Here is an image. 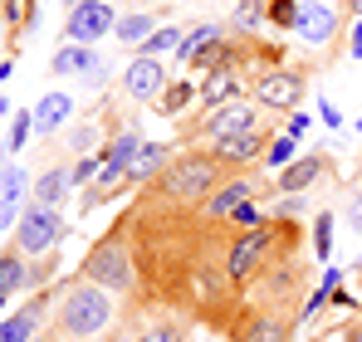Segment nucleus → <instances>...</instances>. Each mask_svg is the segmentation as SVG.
Here are the masks:
<instances>
[{
    "instance_id": "nucleus-27",
    "label": "nucleus",
    "mask_w": 362,
    "mask_h": 342,
    "mask_svg": "<svg viewBox=\"0 0 362 342\" xmlns=\"http://www.w3.org/2000/svg\"><path fill=\"white\" fill-rule=\"evenodd\" d=\"M191 93H196V88H191V78H186V83H172V88L157 98V108H162V113H181V108L191 103Z\"/></svg>"
},
{
    "instance_id": "nucleus-34",
    "label": "nucleus",
    "mask_w": 362,
    "mask_h": 342,
    "mask_svg": "<svg viewBox=\"0 0 362 342\" xmlns=\"http://www.w3.org/2000/svg\"><path fill=\"white\" fill-rule=\"evenodd\" d=\"M230 220H235V225H245V230H259V206H255V201H245Z\"/></svg>"
},
{
    "instance_id": "nucleus-20",
    "label": "nucleus",
    "mask_w": 362,
    "mask_h": 342,
    "mask_svg": "<svg viewBox=\"0 0 362 342\" xmlns=\"http://www.w3.org/2000/svg\"><path fill=\"white\" fill-rule=\"evenodd\" d=\"M69 113H74V98H69V93H45L40 108H35V132H54V127H64Z\"/></svg>"
},
{
    "instance_id": "nucleus-35",
    "label": "nucleus",
    "mask_w": 362,
    "mask_h": 342,
    "mask_svg": "<svg viewBox=\"0 0 362 342\" xmlns=\"http://www.w3.org/2000/svg\"><path fill=\"white\" fill-rule=\"evenodd\" d=\"M93 176H98V162H93V157H83L78 167L69 171V181H74V186H83V181H93Z\"/></svg>"
},
{
    "instance_id": "nucleus-5",
    "label": "nucleus",
    "mask_w": 362,
    "mask_h": 342,
    "mask_svg": "<svg viewBox=\"0 0 362 342\" xmlns=\"http://www.w3.org/2000/svg\"><path fill=\"white\" fill-rule=\"evenodd\" d=\"M255 103L269 108V113H299L303 103V78L289 69H264L255 78Z\"/></svg>"
},
{
    "instance_id": "nucleus-30",
    "label": "nucleus",
    "mask_w": 362,
    "mask_h": 342,
    "mask_svg": "<svg viewBox=\"0 0 362 342\" xmlns=\"http://www.w3.org/2000/svg\"><path fill=\"white\" fill-rule=\"evenodd\" d=\"M30 127H35V113H15V127H10L5 147H10V152H20V147L30 142Z\"/></svg>"
},
{
    "instance_id": "nucleus-13",
    "label": "nucleus",
    "mask_w": 362,
    "mask_h": 342,
    "mask_svg": "<svg viewBox=\"0 0 362 342\" xmlns=\"http://www.w3.org/2000/svg\"><path fill=\"white\" fill-rule=\"evenodd\" d=\"M294 30H299L308 45H328L333 40V30H338V15L328 10V5H299V20H294Z\"/></svg>"
},
{
    "instance_id": "nucleus-7",
    "label": "nucleus",
    "mask_w": 362,
    "mask_h": 342,
    "mask_svg": "<svg viewBox=\"0 0 362 342\" xmlns=\"http://www.w3.org/2000/svg\"><path fill=\"white\" fill-rule=\"evenodd\" d=\"M108 30H113V5L108 0H78V5H69V40L74 45H88L98 35H108Z\"/></svg>"
},
{
    "instance_id": "nucleus-16",
    "label": "nucleus",
    "mask_w": 362,
    "mask_h": 342,
    "mask_svg": "<svg viewBox=\"0 0 362 342\" xmlns=\"http://www.w3.org/2000/svg\"><path fill=\"white\" fill-rule=\"evenodd\" d=\"M49 69L64 73V78H69V73H74V78H93V73H98V54H93L88 45H64L59 54L49 59Z\"/></svg>"
},
{
    "instance_id": "nucleus-29",
    "label": "nucleus",
    "mask_w": 362,
    "mask_h": 342,
    "mask_svg": "<svg viewBox=\"0 0 362 342\" xmlns=\"http://www.w3.org/2000/svg\"><path fill=\"white\" fill-rule=\"evenodd\" d=\"M152 35V15H127L118 20V40H147Z\"/></svg>"
},
{
    "instance_id": "nucleus-12",
    "label": "nucleus",
    "mask_w": 362,
    "mask_h": 342,
    "mask_svg": "<svg viewBox=\"0 0 362 342\" xmlns=\"http://www.w3.org/2000/svg\"><path fill=\"white\" fill-rule=\"evenodd\" d=\"M142 147V137L127 127V132H118V142L108 147V157H103V171H98V186L103 191H113V186H122L127 181V162H132V152Z\"/></svg>"
},
{
    "instance_id": "nucleus-43",
    "label": "nucleus",
    "mask_w": 362,
    "mask_h": 342,
    "mask_svg": "<svg viewBox=\"0 0 362 342\" xmlns=\"http://www.w3.org/2000/svg\"><path fill=\"white\" fill-rule=\"evenodd\" d=\"M358 127H362V122H358Z\"/></svg>"
},
{
    "instance_id": "nucleus-33",
    "label": "nucleus",
    "mask_w": 362,
    "mask_h": 342,
    "mask_svg": "<svg viewBox=\"0 0 362 342\" xmlns=\"http://www.w3.org/2000/svg\"><path fill=\"white\" fill-rule=\"evenodd\" d=\"M259 10H264V5H259V0H240V15H235V20H240L245 30H255V25H259V20H264V15H259Z\"/></svg>"
},
{
    "instance_id": "nucleus-32",
    "label": "nucleus",
    "mask_w": 362,
    "mask_h": 342,
    "mask_svg": "<svg viewBox=\"0 0 362 342\" xmlns=\"http://www.w3.org/2000/svg\"><path fill=\"white\" fill-rule=\"evenodd\" d=\"M289 157H294V137H289V132H284V137H279V142H269V167H284V162H289Z\"/></svg>"
},
{
    "instance_id": "nucleus-2",
    "label": "nucleus",
    "mask_w": 362,
    "mask_h": 342,
    "mask_svg": "<svg viewBox=\"0 0 362 342\" xmlns=\"http://www.w3.org/2000/svg\"><path fill=\"white\" fill-rule=\"evenodd\" d=\"M113 323V298L98 284H74L59 303V333L64 338H98Z\"/></svg>"
},
{
    "instance_id": "nucleus-31",
    "label": "nucleus",
    "mask_w": 362,
    "mask_h": 342,
    "mask_svg": "<svg viewBox=\"0 0 362 342\" xmlns=\"http://www.w3.org/2000/svg\"><path fill=\"white\" fill-rule=\"evenodd\" d=\"M269 20H274V25H284V30H289V25H294V20H299V5H294V0H269Z\"/></svg>"
},
{
    "instance_id": "nucleus-24",
    "label": "nucleus",
    "mask_w": 362,
    "mask_h": 342,
    "mask_svg": "<svg viewBox=\"0 0 362 342\" xmlns=\"http://www.w3.org/2000/svg\"><path fill=\"white\" fill-rule=\"evenodd\" d=\"M69 186H74L69 171H45V176L35 181V201H40V206H59L64 196H69Z\"/></svg>"
},
{
    "instance_id": "nucleus-23",
    "label": "nucleus",
    "mask_w": 362,
    "mask_h": 342,
    "mask_svg": "<svg viewBox=\"0 0 362 342\" xmlns=\"http://www.w3.org/2000/svg\"><path fill=\"white\" fill-rule=\"evenodd\" d=\"M30 284V269H25V259L20 254H0V308H5V298L15 293V288Z\"/></svg>"
},
{
    "instance_id": "nucleus-14",
    "label": "nucleus",
    "mask_w": 362,
    "mask_h": 342,
    "mask_svg": "<svg viewBox=\"0 0 362 342\" xmlns=\"http://www.w3.org/2000/svg\"><path fill=\"white\" fill-rule=\"evenodd\" d=\"M235 98H240V73H235L230 59H226V64H216L211 78L201 83V103H206V108H221V103H235Z\"/></svg>"
},
{
    "instance_id": "nucleus-15",
    "label": "nucleus",
    "mask_w": 362,
    "mask_h": 342,
    "mask_svg": "<svg viewBox=\"0 0 362 342\" xmlns=\"http://www.w3.org/2000/svg\"><path fill=\"white\" fill-rule=\"evenodd\" d=\"M245 201H250V181H226V186H216V191L201 201V211H206L211 220H230Z\"/></svg>"
},
{
    "instance_id": "nucleus-18",
    "label": "nucleus",
    "mask_w": 362,
    "mask_h": 342,
    "mask_svg": "<svg viewBox=\"0 0 362 342\" xmlns=\"http://www.w3.org/2000/svg\"><path fill=\"white\" fill-rule=\"evenodd\" d=\"M167 147L162 142H142L137 152H132V162H127V181H152V176H162L167 171Z\"/></svg>"
},
{
    "instance_id": "nucleus-36",
    "label": "nucleus",
    "mask_w": 362,
    "mask_h": 342,
    "mask_svg": "<svg viewBox=\"0 0 362 342\" xmlns=\"http://www.w3.org/2000/svg\"><path fill=\"white\" fill-rule=\"evenodd\" d=\"M303 132H313V122H308V113H294L289 117V137H303Z\"/></svg>"
},
{
    "instance_id": "nucleus-22",
    "label": "nucleus",
    "mask_w": 362,
    "mask_h": 342,
    "mask_svg": "<svg viewBox=\"0 0 362 342\" xmlns=\"http://www.w3.org/2000/svg\"><path fill=\"white\" fill-rule=\"evenodd\" d=\"M221 40H226V30H221V25H201V30L181 35V49H177V59H186V64H196V59L206 54L211 45H221Z\"/></svg>"
},
{
    "instance_id": "nucleus-11",
    "label": "nucleus",
    "mask_w": 362,
    "mask_h": 342,
    "mask_svg": "<svg viewBox=\"0 0 362 342\" xmlns=\"http://www.w3.org/2000/svg\"><path fill=\"white\" fill-rule=\"evenodd\" d=\"M269 147V132L264 127H250V132H230V137H216V157L226 162V167H245V162H255L259 152Z\"/></svg>"
},
{
    "instance_id": "nucleus-25",
    "label": "nucleus",
    "mask_w": 362,
    "mask_h": 342,
    "mask_svg": "<svg viewBox=\"0 0 362 342\" xmlns=\"http://www.w3.org/2000/svg\"><path fill=\"white\" fill-rule=\"evenodd\" d=\"M172 49H181V30H152V35H147V45H142L137 54L157 59V54H172Z\"/></svg>"
},
{
    "instance_id": "nucleus-21",
    "label": "nucleus",
    "mask_w": 362,
    "mask_h": 342,
    "mask_svg": "<svg viewBox=\"0 0 362 342\" xmlns=\"http://www.w3.org/2000/svg\"><path fill=\"white\" fill-rule=\"evenodd\" d=\"M35 328H40V303L10 313V318L0 323V342H30V338H35Z\"/></svg>"
},
{
    "instance_id": "nucleus-40",
    "label": "nucleus",
    "mask_w": 362,
    "mask_h": 342,
    "mask_svg": "<svg viewBox=\"0 0 362 342\" xmlns=\"http://www.w3.org/2000/svg\"><path fill=\"white\" fill-rule=\"evenodd\" d=\"M318 113H323V122H328V127H343V117H338V108H333V103H323Z\"/></svg>"
},
{
    "instance_id": "nucleus-9",
    "label": "nucleus",
    "mask_w": 362,
    "mask_h": 342,
    "mask_svg": "<svg viewBox=\"0 0 362 342\" xmlns=\"http://www.w3.org/2000/svg\"><path fill=\"white\" fill-rule=\"evenodd\" d=\"M250 127H259V113H255V103H245V98L211 108L206 122H201V132H206L211 142H216V137H230V132H250Z\"/></svg>"
},
{
    "instance_id": "nucleus-1",
    "label": "nucleus",
    "mask_w": 362,
    "mask_h": 342,
    "mask_svg": "<svg viewBox=\"0 0 362 342\" xmlns=\"http://www.w3.org/2000/svg\"><path fill=\"white\" fill-rule=\"evenodd\" d=\"M226 176V162L216 152H186L177 162H167V171L157 176V196L177 201V206H201Z\"/></svg>"
},
{
    "instance_id": "nucleus-6",
    "label": "nucleus",
    "mask_w": 362,
    "mask_h": 342,
    "mask_svg": "<svg viewBox=\"0 0 362 342\" xmlns=\"http://www.w3.org/2000/svg\"><path fill=\"white\" fill-rule=\"evenodd\" d=\"M274 230L259 225V230H245L240 240L230 244V259H226V274H230V284H245L259 264H269V249H274Z\"/></svg>"
},
{
    "instance_id": "nucleus-26",
    "label": "nucleus",
    "mask_w": 362,
    "mask_h": 342,
    "mask_svg": "<svg viewBox=\"0 0 362 342\" xmlns=\"http://www.w3.org/2000/svg\"><path fill=\"white\" fill-rule=\"evenodd\" d=\"M313 254H318V259L333 254V216H328V211H318V220H313Z\"/></svg>"
},
{
    "instance_id": "nucleus-41",
    "label": "nucleus",
    "mask_w": 362,
    "mask_h": 342,
    "mask_svg": "<svg viewBox=\"0 0 362 342\" xmlns=\"http://www.w3.org/2000/svg\"><path fill=\"white\" fill-rule=\"evenodd\" d=\"M348 10H353V15H358V20H362V0H348Z\"/></svg>"
},
{
    "instance_id": "nucleus-37",
    "label": "nucleus",
    "mask_w": 362,
    "mask_h": 342,
    "mask_svg": "<svg viewBox=\"0 0 362 342\" xmlns=\"http://www.w3.org/2000/svg\"><path fill=\"white\" fill-rule=\"evenodd\" d=\"M348 225L362 230V196H353V201H348Z\"/></svg>"
},
{
    "instance_id": "nucleus-39",
    "label": "nucleus",
    "mask_w": 362,
    "mask_h": 342,
    "mask_svg": "<svg viewBox=\"0 0 362 342\" xmlns=\"http://www.w3.org/2000/svg\"><path fill=\"white\" fill-rule=\"evenodd\" d=\"M348 54L362 59V20H358V30H353V40H348Z\"/></svg>"
},
{
    "instance_id": "nucleus-3",
    "label": "nucleus",
    "mask_w": 362,
    "mask_h": 342,
    "mask_svg": "<svg viewBox=\"0 0 362 342\" xmlns=\"http://www.w3.org/2000/svg\"><path fill=\"white\" fill-rule=\"evenodd\" d=\"M83 279L98 288H113V293H127L132 288V254H127V244H122L118 235H103L93 249H88V259H83Z\"/></svg>"
},
{
    "instance_id": "nucleus-10",
    "label": "nucleus",
    "mask_w": 362,
    "mask_h": 342,
    "mask_svg": "<svg viewBox=\"0 0 362 342\" xmlns=\"http://www.w3.org/2000/svg\"><path fill=\"white\" fill-rule=\"evenodd\" d=\"M25 196H30V176H25V167L5 162V167H0V230H10L15 220H20V211L30 206Z\"/></svg>"
},
{
    "instance_id": "nucleus-4",
    "label": "nucleus",
    "mask_w": 362,
    "mask_h": 342,
    "mask_svg": "<svg viewBox=\"0 0 362 342\" xmlns=\"http://www.w3.org/2000/svg\"><path fill=\"white\" fill-rule=\"evenodd\" d=\"M59 240H64V220L54 216V206L30 201L20 211V220H15V249L20 254H49Z\"/></svg>"
},
{
    "instance_id": "nucleus-38",
    "label": "nucleus",
    "mask_w": 362,
    "mask_h": 342,
    "mask_svg": "<svg viewBox=\"0 0 362 342\" xmlns=\"http://www.w3.org/2000/svg\"><path fill=\"white\" fill-rule=\"evenodd\" d=\"M74 147H78V152H88V147H93V127H78V137H74Z\"/></svg>"
},
{
    "instance_id": "nucleus-19",
    "label": "nucleus",
    "mask_w": 362,
    "mask_h": 342,
    "mask_svg": "<svg viewBox=\"0 0 362 342\" xmlns=\"http://www.w3.org/2000/svg\"><path fill=\"white\" fill-rule=\"evenodd\" d=\"M318 176H323V157L308 152V157H299V162H289V167L279 171V191H289V196H294V191H308Z\"/></svg>"
},
{
    "instance_id": "nucleus-17",
    "label": "nucleus",
    "mask_w": 362,
    "mask_h": 342,
    "mask_svg": "<svg viewBox=\"0 0 362 342\" xmlns=\"http://www.w3.org/2000/svg\"><path fill=\"white\" fill-rule=\"evenodd\" d=\"M289 318H279V313H259V318H250L240 333H235V342H289Z\"/></svg>"
},
{
    "instance_id": "nucleus-8",
    "label": "nucleus",
    "mask_w": 362,
    "mask_h": 342,
    "mask_svg": "<svg viewBox=\"0 0 362 342\" xmlns=\"http://www.w3.org/2000/svg\"><path fill=\"white\" fill-rule=\"evenodd\" d=\"M122 88L137 98V103H157L162 93H167V73H162V64L147 54H137L127 64V73H122Z\"/></svg>"
},
{
    "instance_id": "nucleus-42",
    "label": "nucleus",
    "mask_w": 362,
    "mask_h": 342,
    "mask_svg": "<svg viewBox=\"0 0 362 342\" xmlns=\"http://www.w3.org/2000/svg\"><path fill=\"white\" fill-rule=\"evenodd\" d=\"M69 5H78V0H69Z\"/></svg>"
},
{
    "instance_id": "nucleus-28",
    "label": "nucleus",
    "mask_w": 362,
    "mask_h": 342,
    "mask_svg": "<svg viewBox=\"0 0 362 342\" xmlns=\"http://www.w3.org/2000/svg\"><path fill=\"white\" fill-rule=\"evenodd\" d=\"M132 342H186V328L181 323H157V328H142Z\"/></svg>"
}]
</instances>
